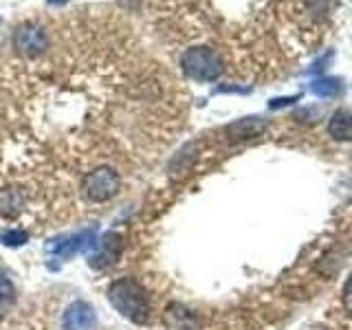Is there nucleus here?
Masks as SVG:
<instances>
[{
	"mask_svg": "<svg viewBox=\"0 0 352 330\" xmlns=\"http://www.w3.org/2000/svg\"><path fill=\"white\" fill-rule=\"evenodd\" d=\"M0 240H3L7 247H20L27 242V234L25 231H9V234H3Z\"/></svg>",
	"mask_w": 352,
	"mask_h": 330,
	"instance_id": "9b49d317",
	"label": "nucleus"
},
{
	"mask_svg": "<svg viewBox=\"0 0 352 330\" xmlns=\"http://www.w3.org/2000/svg\"><path fill=\"white\" fill-rule=\"evenodd\" d=\"M264 128H267V121L256 119V117H249V119H242V121H236V124H231L227 128V132L234 139H249V137L260 135Z\"/></svg>",
	"mask_w": 352,
	"mask_h": 330,
	"instance_id": "6e6552de",
	"label": "nucleus"
},
{
	"mask_svg": "<svg viewBox=\"0 0 352 330\" xmlns=\"http://www.w3.org/2000/svg\"><path fill=\"white\" fill-rule=\"evenodd\" d=\"M328 132L337 141H352V113L350 110H337V113L330 117Z\"/></svg>",
	"mask_w": 352,
	"mask_h": 330,
	"instance_id": "0eeeda50",
	"label": "nucleus"
},
{
	"mask_svg": "<svg viewBox=\"0 0 352 330\" xmlns=\"http://www.w3.org/2000/svg\"><path fill=\"white\" fill-rule=\"evenodd\" d=\"M93 240H95L93 231H84V234H77L73 238H66L64 242H60V245H53L51 251L58 253V256H62V258H71V256H75V253H80V251L91 247Z\"/></svg>",
	"mask_w": 352,
	"mask_h": 330,
	"instance_id": "423d86ee",
	"label": "nucleus"
},
{
	"mask_svg": "<svg viewBox=\"0 0 352 330\" xmlns=\"http://www.w3.org/2000/svg\"><path fill=\"white\" fill-rule=\"evenodd\" d=\"M311 91L317 97H335L341 93V82L333 80V77H322V80H315L311 84Z\"/></svg>",
	"mask_w": 352,
	"mask_h": 330,
	"instance_id": "9d476101",
	"label": "nucleus"
},
{
	"mask_svg": "<svg viewBox=\"0 0 352 330\" xmlns=\"http://www.w3.org/2000/svg\"><path fill=\"white\" fill-rule=\"evenodd\" d=\"M341 302H344V308L352 315V275H350V280L344 286V295H341Z\"/></svg>",
	"mask_w": 352,
	"mask_h": 330,
	"instance_id": "f8f14e48",
	"label": "nucleus"
},
{
	"mask_svg": "<svg viewBox=\"0 0 352 330\" xmlns=\"http://www.w3.org/2000/svg\"><path fill=\"white\" fill-rule=\"evenodd\" d=\"M181 69L196 82H214L225 71L223 58L207 47H192L181 53Z\"/></svg>",
	"mask_w": 352,
	"mask_h": 330,
	"instance_id": "f03ea898",
	"label": "nucleus"
},
{
	"mask_svg": "<svg viewBox=\"0 0 352 330\" xmlns=\"http://www.w3.org/2000/svg\"><path fill=\"white\" fill-rule=\"evenodd\" d=\"M14 304H16V286L11 284L7 275H0V317L11 313Z\"/></svg>",
	"mask_w": 352,
	"mask_h": 330,
	"instance_id": "1a4fd4ad",
	"label": "nucleus"
},
{
	"mask_svg": "<svg viewBox=\"0 0 352 330\" xmlns=\"http://www.w3.org/2000/svg\"><path fill=\"white\" fill-rule=\"evenodd\" d=\"M119 174L110 165H97L91 172H86L82 179L84 196L93 203H106L110 198H115L119 192Z\"/></svg>",
	"mask_w": 352,
	"mask_h": 330,
	"instance_id": "7ed1b4c3",
	"label": "nucleus"
},
{
	"mask_svg": "<svg viewBox=\"0 0 352 330\" xmlns=\"http://www.w3.org/2000/svg\"><path fill=\"white\" fill-rule=\"evenodd\" d=\"M119 251H121V236L115 234V231H110V234H106L102 238V242H99L97 253L91 258V267L93 269H108L110 264L117 260Z\"/></svg>",
	"mask_w": 352,
	"mask_h": 330,
	"instance_id": "39448f33",
	"label": "nucleus"
},
{
	"mask_svg": "<svg viewBox=\"0 0 352 330\" xmlns=\"http://www.w3.org/2000/svg\"><path fill=\"white\" fill-rule=\"evenodd\" d=\"M108 300L117 308V313H121L130 322L148 324L152 313L150 295L135 278H121L110 284Z\"/></svg>",
	"mask_w": 352,
	"mask_h": 330,
	"instance_id": "f257e3e1",
	"label": "nucleus"
},
{
	"mask_svg": "<svg viewBox=\"0 0 352 330\" xmlns=\"http://www.w3.org/2000/svg\"><path fill=\"white\" fill-rule=\"evenodd\" d=\"M62 326L64 330H97L95 308L86 302H73L64 311Z\"/></svg>",
	"mask_w": 352,
	"mask_h": 330,
	"instance_id": "20e7f679",
	"label": "nucleus"
}]
</instances>
